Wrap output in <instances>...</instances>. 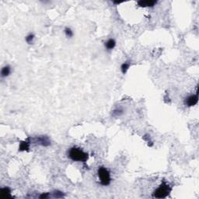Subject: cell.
Listing matches in <instances>:
<instances>
[{"label": "cell", "mask_w": 199, "mask_h": 199, "mask_svg": "<svg viewBox=\"0 0 199 199\" xmlns=\"http://www.w3.org/2000/svg\"><path fill=\"white\" fill-rule=\"evenodd\" d=\"M68 157L75 162L86 163L89 159V154L80 148L73 146L68 152Z\"/></svg>", "instance_id": "1"}, {"label": "cell", "mask_w": 199, "mask_h": 199, "mask_svg": "<svg viewBox=\"0 0 199 199\" xmlns=\"http://www.w3.org/2000/svg\"><path fill=\"white\" fill-rule=\"evenodd\" d=\"M172 191V187L169 184L163 181V183L157 187L155 191H153V197L156 198H165L170 194Z\"/></svg>", "instance_id": "2"}, {"label": "cell", "mask_w": 199, "mask_h": 199, "mask_svg": "<svg viewBox=\"0 0 199 199\" xmlns=\"http://www.w3.org/2000/svg\"><path fill=\"white\" fill-rule=\"evenodd\" d=\"M97 176H98L100 184L102 186H108L111 184V177L110 171L105 167H99L97 170Z\"/></svg>", "instance_id": "3"}, {"label": "cell", "mask_w": 199, "mask_h": 199, "mask_svg": "<svg viewBox=\"0 0 199 199\" xmlns=\"http://www.w3.org/2000/svg\"><path fill=\"white\" fill-rule=\"evenodd\" d=\"M31 144H35L43 147H48L51 145V142L48 136L47 135H39V136L30 138Z\"/></svg>", "instance_id": "4"}, {"label": "cell", "mask_w": 199, "mask_h": 199, "mask_svg": "<svg viewBox=\"0 0 199 199\" xmlns=\"http://www.w3.org/2000/svg\"><path fill=\"white\" fill-rule=\"evenodd\" d=\"M198 93L190 95L187 97H186L184 100V104L187 107H189L195 106L198 104Z\"/></svg>", "instance_id": "5"}, {"label": "cell", "mask_w": 199, "mask_h": 199, "mask_svg": "<svg viewBox=\"0 0 199 199\" xmlns=\"http://www.w3.org/2000/svg\"><path fill=\"white\" fill-rule=\"evenodd\" d=\"M31 144L30 138H27L24 141L20 142V145H19V151L23 152V151H28L30 149V145Z\"/></svg>", "instance_id": "6"}, {"label": "cell", "mask_w": 199, "mask_h": 199, "mask_svg": "<svg viewBox=\"0 0 199 199\" xmlns=\"http://www.w3.org/2000/svg\"><path fill=\"white\" fill-rule=\"evenodd\" d=\"M157 3V1H154V0H148V1H139L137 2V4L139 5L140 7H153L155 6Z\"/></svg>", "instance_id": "7"}, {"label": "cell", "mask_w": 199, "mask_h": 199, "mask_svg": "<svg viewBox=\"0 0 199 199\" xmlns=\"http://www.w3.org/2000/svg\"><path fill=\"white\" fill-rule=\"evenodd\" d=\"M11 72H12V68H11L10 65H6L3 66L1 69V78L4 79L8 77L11 74Z\"/></svg>", "instance_id": "8"}, {"label": "cell", "mask_w": 199, "mask_h": 199, "mask_svg": "<svg viewBox=\"0 0 199 199\" xmlns=\"http://www.w3.org/2000/svg\"><path fill=\"white\" fill-rule=\"evenodd\" d=\"M0 193H1V197L2 198H12L11 195V189L9 187H2L0 190Z\"/></svg>", "instance_id": "9"}, {"label": "cell", "mask_w": 199, "mask_h": 199, "mask_svg": "<svg viewBox=\"0 0 199 199\" xmlns=\"http://www.w3.org/2000/svg\"><path fill=\"white\" fill-rule=\"evenodd\" d=\"M105 48L108 51H111L115 48V46H116V41H115V39L110 38L105 42L104 44Z\"/></svg>", "instance_id": "10"}, {"label": "cell", "mask_w": 199, "mask_h": 199, "mask_svg": "<svg viewBox=\"0 0 199 199\" xmlns=\"http://www.w3.org/2000/svg\"><path fill=\"white\" fill-rule=\"evenodd\" d=\"M125 111L122 107H117V108L114 109L111 112V116L114 117H120L124 114Z\"/></svg>", "instance_id": "11"}, {"label": "cell", "mask_w": 199, "mask_h": 199, "mask_svg": "<svg viewBox=\"0 0 199 199\" xmlns=\"http://www.w3.org/2000/svg\"><path fill=\"white\" fill-rule=\"evenodd\" d=\"M130 66H131V62H130V61H127V62H125L121 64V70L123 75L126 74L127 72L129 71Z\"/></svg>", "instance_id": "12"}, {"label": "cell", "mask_w": 199, "mask_h": 199, "mask_svg": "<svg viewBox=\"0 0 199 199\" xmlns=\"http://www.w3.org/2000/svg\"><path fill=\"white\" fill-rule=\"evenodd\" d=\"M51 194H52L51 196L54 198H62L65 196V194L63 193L62 191H59V190H55L53 192H51Z\"/></svg>", "instance_id": "13"}, {"label": "cell", "mask_w": 199, "mask_h": 199, "mask_svg": "<svg viewBox=\"0 0 199 199\" xmlns=\"http://www.w3.org/2000/svg\"><path fill=\"white\" fill-rule=\"evenodd\" d=\"M34 38H35V35L33 33H30L28 35H26V37H25V40H26V42L28 44H32L34 43Z\"/></svg>", "instance_id": "14"}, {"label": "cell", "mask_w": 199, "mask_h": 199, "mask_svg": "<svg viewBox=\"0 0 199 199\" xmlns=\"http://www.w3.org/2000/svg\"><path fill=\"white\" fill-rule=\"evenodd\" d=\"M65 34V36L68 37V38H72L74 35V33H73V30L69 27H65L64 30Z\"/></svg>", "instance_id": "15"}, {"label": "cell", "mask_w": 199, "mask_h": 199, "mask_svg": "<svg viewBox=\"0 0 199 199\" xmlns=\"http://www.w3.org/2000/svg\"><path fill=\"white\" fill-rule=\"evenodd\" d=\"M51 197V195L50 193H48V192H46V193H42L41 195L39 196V198L40 199H46V198H48Z\"/></svg>", "instance_id": "16"}]
</instances>
